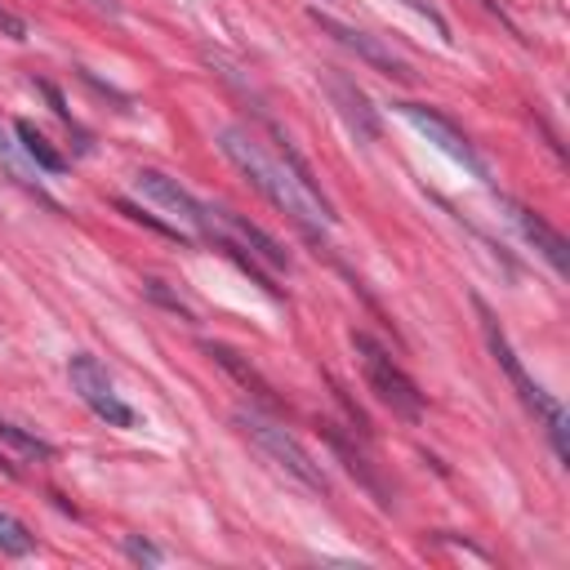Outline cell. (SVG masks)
Listing matches in <instances>:
<instances>
[{"label":"cell","mask_w":570,"mask_h":570,"mask_svg":"<svg viewBox=\"0 0 570 570\" xmlns=\"http://www.w3.org/2000/svg\"><path fill=\"white\" fill-rule=\"evenodd\" d=\"M214 218H218V227H223L249 258H258V263L272 267V272H289V249H285L276 236H267L258 223H249L245 214H236V209H227V205H214Z\"/></svg>","instance_id":"9c48e42d"},{"label":"cell","mask_w":570,"mask_h":570,"mask_svg":"<svg viewBox=\"0 0 570 570\" xmlns=\"http://www.w3.org/2000/svg\"><path fill=\"white\" fill-rule=\"evenodd\" d=\"M0 36H9V40H27V22H22L18 13H9L4 4H0Z\"/></svg>","instance_id":"ffe728a7"},{"label":"cell","mask_w":570,"mask_h":570,"mask_svg":"<svg viewBox=\"0 0 570 570\" xmlns=\"http://www.w3.org/2000/svg\"><path fill=\"white\" fill-rule=\"evenodd\" d=\"M401 4H405V9H414L423 22H432V31H436L441 40H450V22H445V13H441L432 0H401Z\"/></svg>","instance_id":"d6986e66"},{"label":"cell","mask_w":570,"mask_h":570,"mask_svg":"<svg viewBox=\"0 0 570 570\" xmlns=\"http://www.w3.org/2000/svg\"><path fill=\"white\" fill-rule=\"evenodd\" d=\"M22 156H27V151H22ZM22 156H18V142L9 138V129L0 125V160H4V169H9V178H18V183H22L27 191H36L40 200H49V196L40 191V169H36L31 160H22ZM49 205H53V200H49Z\"/></svg>","instance_id":"9a60e30c"},{"label":"cell","mask_w":570,"mask_h":570,"mask_svg":"<svg viewBox=\"0 0 570 570\" xmlns=\"http://www.w3.org/2000/svg\"><path fill=\"white\" fill-rule=\"evenodd\" d=\"M0 441H4V445H13L22 459H58V445H53V441H45V436L27 432V428H22V423H13V419H0Z\"/></svg>","instance_id":"5bb4252c"},{"label":"cell","mask_w":570,"mask_h":570,"mask_svg":"<svg viewBox=\"0 0 570 570\" xmlns=\"http://www.w3.org/2000/svg\"><path fill=\"white\" fill-rule=\"evenodd\" d=\"M307 18L330 36V40H338L343 49H352L365 67H374V71H383V76H392V80H410L414 71H410V62L405 58H396L379 36H370V31H361V27H352V22H343V18H334V13H321L316 4L307 9Z\"/></svg>","instance_id":"ba28073f"},{"label":"cell","mask_w":570,"mask_h":570,"mask_svg":"<svg viewBox=\"0 0 570 570\" xmlns=\"http://www.w3.org/2000/svg\"><path fill=\"white\" fill-rule=\"evenodd\" d=\"M31 548H36V534H31L18 517L0 512V552H4V557H27Z\"/></svg>","instance_id":"2e32d148"},{"label":"cell","mask_w":570,"mask_h":570,"mask_svg":"<svg viewBox=\"0 0 570 570\" xmlns=\"http://www.w3.org/2000/svg\"><path fill=\"white\" fill-rule=\"evenodd\" d=\"M200 347H205V356H214V361H218V365H223V370H227V374H232V379H236V383H240V387H245L263 410H281V396L272 392V383H267V379H263V374H258V370H254L236 347L214 343V338H205Z\"/></svg>","instance_id":"7c38bea8"},{"label":"cell","mask_w":570,"mask_h":570,"mask_svg":"<svg viewBox=\"0 0 570 570\" xmlns=\"http://www.w3.org/2000/svg\"><path fill=\"white\" fill-rule=\"evenodd\" d=\"M392 111L405 120V125H414L436 151H445L454 165H463L468 174H476V178H485V160L476 156V147L468 142V134L450 120V116H441L436 107H428V102H392Z\"/></svg>","instance_id":"8992f818"},{"label":"cell","mask_w":570,"mask_h":570,"mask_svg":"<svg viewBox=\"0 0 570 570\" xmlns=\"http://www.w3.org/2000/svg\"><path fill=\"white\" fill-rule=\"evenodd\" d=\"M67 379H71V392H76L107 428H134V423H138V414L116 396V387H111L107 370L98 365V356L76 352V356L67 361Z\"/></svg>","instance_id":"52a82bcc"},{"label":"cell","mask_w":570,"mask_h":570,"mask_svg":"<svg viewBox=\"0 0 570 570\" xmlns=\"http://www.w3.org/2000/svg\"><path fill=\"white\" fill-rule=\"evenodd\" d=\"M116 209H120V214H129L134 223H147V227H151V232H160V236H174V240H187V232H183V227H174V223H160L156 214H142V209H138V205H129V200H116Z\"/></svg>","instance_id":"e0dca14e"},{"label":"cell","mask_w":570,"mask_h":570,"mask_svg":"<svg viewBox=\"0 0 570 570\" xmlns=\"http://www.w3.org/2000/svg\"><path fill=\"white\" fill-rule=\"evenodd\" d=\"M472 307H476V316H481V334H485V347H490V356H494V365L508 374V383L517 387V396H521V405L539 419V428L548 432V441H552V454L566 463L570 459V445H566V410H561V401L557 396H548L530 374H525V365H521V356L512 352V343H508V334H503V325L494 321V312L485 307V298H476L472 294Z\"/></svg>","instance_id":"7a4b0ae2"},{"label":"cell","mask_w":570,"mask_h":570,"mask_svg":"<svg viewBox=\"0 0 570 570\" xmlns=\"http://www.w3.org/2000/svg\"><path fill=\"white\" fill-rule=\"evenodd\" d=\"M352 352H356V365H361L370 392H374L396 419L419 423V419H423V392H419V383L392 361V352H387L383 343H374L365 330H352Z\"/></svg>","instance_id":"277c9868"},{"label":"cell","mask_w":570,"mask_h":570,"mask_svg":"<svg viewBox=\"0 0 570 570\" xmlns=\"http://www.w3.org/2000/svg\"><path fill=\"white\" fill-rule=\"evenodd\" d=\"M89 9H98L102 18H120V0H85Z\"/></svg>","instance_id":"603a6c76"},{"label":"cell","mask_w":570,"mask_h":570,"mask_svg":"<svg viewBox=\"0 0 570 570\" xmlns=\"http://www.w3.org/2000/svg\"><path fill=\"white\" fill-rule=\"evenodd\" d=\"M499 205L508 209V218L517 223V232H521V236H525V240H530V245H534V249L548 258V267H552L557 276H566V272H570V249H566V236H561V232H557V227H552L543 214H534L530 205H517L512 196H499Z\"/></svg>","instance_id":"30bf717a"},{"label":"cell","mask_w":570,"mask_h":570,"mask_svg":"<svg viewBox=\"0 0 570 570\" xmlns=\"http://www.w3.org/2000/svg\"><path fill=\"white\" fill-rule=\"evenodd\" d=\"M13 134H18V147L27 151V160H31L40 174H67V156H62V151H58L31 120H18Z\"/></svg>","instance_id":"4fadbf2b"},{"label":"cell","mask_w":570,"mask_h":570,"mask_svg":"<svg viewBox=\"0 0 570 570\" xmlns=\"http://www.w3.org/2000/svg\"><path fill=\"white\" fill-rule=\"evenodd\" d=\"M125 557L138 561V566H160V561H165V552H160L156 543L138 539V534H125Z\"/></svg>","instance_id":"ac0fdd59"},{"label":"cell","mask_w":570,"mask_h":570,"mask_svg":"<svg viewBox=\"0 0 570 570\" xmlns=\"http://www.w3.org/2000/svg\"><path fill=\"white\" fill-rule=\"evenodd\" d=\"M232 428L272 463V468H281L289 481H298L303 490H312V494H330V481H325V472H321V463L307 454V445L285 428V423H276L272 414H263V410H236L232 414Z\"/></svg>","instance_id":"3957f363"},{"label":"cell","mask_w":570,"mask_h":570,"mask_svg":"<svg viewBox=\"0 0 570 570\" xmlns=\"http://www.w3.org/2000/svg\"><path fill=\"white\" fill-rule=\"evenodd\" d=\"M325 94H330V102L338 107V116L347 120V129H352L361 142H374V138H379V116H374L370 98H365L347 76L325 71Z\"/></svg>","instance_id":"8fae6325"},{"label":"cell","mask_w":570,"mask_h":570,"mask_svg":"<svg viewBox=\"0 0 570 570\" xmlns=\"http://www.w3.org/2000/svg\"><path fill=\"white\" fill-rule=\"evenodd\" d=\"M276 134V129H272ZM214 142H218V151L289 218V223H298L307 236H321L325 227H334L338 223V214H334V205L325 200V191L316 187V178H312V169L303 165V156L289 147V138H281L276 134V151H267L249 129H240V125H223L218 134H214Z\"/></svg>","instance_id":"6da1fadb"},{"label":"cell","mask_w":570,"mask_h":570,"mask_svg":"<svg viewBox=\"0 0 570 570\" xmlns=\"http://www.w3.org/2000/svg\"><path fill=\"white\" fill-rule=\"evenodd\" d=\"M134 191L138 196H147L151 205H160V209H169L178 223H183V232H191V236H200V240H209L214 249H227V245H236L223 227H218V218H214V205H205V200H196L178 178H169V174H160V169H138L134 174Z\"/></svg>","instance_id":"5b68a950"},{"label":"cell","mask_w":570,"mask_h":570,"mask_svg":"<svg viewBox=\"0 0 570 570\" xmlns=\"http://www.w3.org/2000/svg\"><path fill=\"white\" fill-rule=\"evenodd\" d=\"M36 89H40V94L49 98V107H53V111H58L62 120H71V111H67V98H62V94H58V89H53L49 80H36Z\"/></svg>","instance_id":"7402d4cb"},{"label":"cell","mask_w":570,"mask_h":570,"mask_svg":"<svg viewBox=\"0 0 570 570\" xmlns=\"http://www.w3.org/2000/svg\"><path fill=\"white\" fill-rule=\"evenodd\" d=\"M142 289H147V294H151V298H160V303H165V307H174V312H178V316H191V312H187V307H183V303H178V298H174V294H165V285H160V281H142Z\"/></svg>","instance_id":"44dd1931"}]
</instances>
